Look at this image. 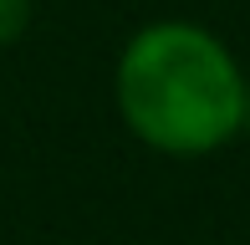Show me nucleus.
Here are the masks:
<instances>
[{
    "label": "nucleus",
    "instance_id": "1",
    "mask_svg": "<svg viewBox=\"0 0 250 245\" xmlns=\"http://www.w3.org/2000/svg\"><path fill=\"white\" fill-rule=\"evenodd\" d=\"M112 97L133 138L174 159L214 153L245 128V72L235 51L194 20L133 31L112 72Z\"/></svg>",
    "mask_w": 250,
    "mask_h": 245
},
{
    "label": "nucleus",
    "instance_id": "2",
    "mask_svg": "<svg viewBox=\"0 0 250 245\" xmlns=\"http://www.w3.org/2000/svg\"><path fill=\"white\" fill-rule=\"evenodd\" d=\"M31 26V0H0V46L21 41Z\"/></svg>",
    "mask_w": 250,
    "mask_h": 245
},
{
    "label": "nucleus",
    "instance_id": "3",
    "mask_svg": "<svg viewBox=\"0 0 250 245\" xmlns=\"http://www.w3.org/2000/svg\"><path fill=\"white\" fill-rule=\"evenodd\" d=\"M245 128H250V77H245Z\"/></svg>",
    "mask_w": 250,
    "mask_h": 245
}]
</instances>
